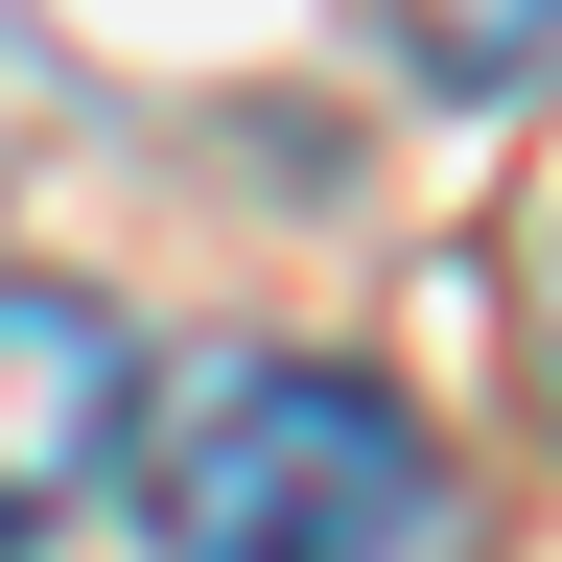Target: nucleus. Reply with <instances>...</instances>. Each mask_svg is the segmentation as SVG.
<instances>
[{
    "instance_id": "nucleus-1",
    "label": "nucleus",
    "mask_w": 562,
    "mask_h": 562,
    "mask_svg": "<svg viewBox=\"0 0 562 562\" xmlns=\"http://www.w3.org/2000/svg\"><path fill=\"white\" fill-rule=\"evenodd\" d=\"M140 539L165 562H422L446 539V446L351 351H211L140 422Z\"/></svg>"
},
{
    "instance_id": "nucleus-2",
    "label": "nucleus",
    "mask_w": 562,
    "mask_h": 562,
    "mask_svg": "<svg viewBox=\"0 0 562 562\" xmlns=\"http://www.w3.org/2000/svg\"><path fill=\"white\" fill-rule=\"evenodd\" d=\"M94 469H140V328L94 281H0V562L94 516Z\"/></svg>"
},
{
    "instance_id": "nucleus-4",
    "label": "nucleus",
    "mask_w": 562,
    "mask_h": 562,
    "mask_svg": "<svg viewBox=\"0 0 562 562\" xmlns=\"http://www.w3.org/2000/svg\"><path fill=\"white\" fill-rule=\"evenodd\" d=\"M539 351H562V258H539Z\"/></svg>"
},
{
    "instance_id": "nucleus-3",
    "label": "nucleus",
    "mask_w": 562,
    "mask_h": 562,
    "mask_svg": "<svg viewBox=\"0 0 562 562\" xmlns=\"http://www.w3.org/2000/svg\"><path fill=\"white\" fill-rule=\"evenodd\" d=\"M375 24H398V70H422V94H539V70H562V0H375Z\"/></svg>"
}]
</instances>
